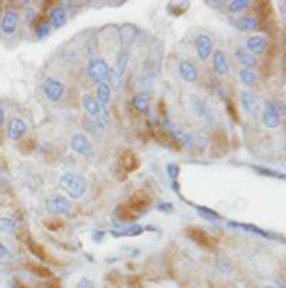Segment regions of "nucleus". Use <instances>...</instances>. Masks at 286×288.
Listing matches in <instances>:
<instances>
[{
	"label": "nucleus",
	"mask_w": 286,
	"mask_h": 288,
	"mask_svg": "<svg viewBox=\"0 0 286 288\" xmlns=\"http://www.w3.org/2000/svg\"><path fill=\"white\" fill-rule=\"evenodd\" d=\"M59 187L63 189L67 197L69 199H82L88 191V181H86L84 176H80V174H65L61 176V180H59Z\"/></svg>",
	"instance_id": "nucleus-1"
},
{
	"label": "nucleus",
	"mask_w": 286,
	"mask_h": 288,
	"mask_svg": "<svg viewBox=\"0 0 286 288\" xmlns=\"http://www.w3.org/2000/svg\"><path fill=\"white\" fill-rule=\"evenodd\" d=\"M109 71H111V67L105 59L101 58H93L88 61V67H86V73H88V79L92 80V82H107V77H109Z\"/></svg>",
	"instance_id": "nucleus-2"
},
{
	"label": "nucleus",
	"mask_w": 286,
	"mask_h": 288,
	"mask_svg": "<svg viewBox=\"0 0 286 288\" xmlns=\"http://www.w3.org/2000/svg\"><path fill=\"white\" fill-rule=\"evenodd\" d=\"M46 208L50 214H57V216H63V214H69L73 208V202L69 197L65 195H52L48 202H46Z\"/></svg>",
	"instance_id": "nucleus-3"
},
{
	"label": "nucleus",
	"mask_w": 286,
	"mask_h": 288,
	"mask_svg": "<svg viewBox=\"0 0 286 288\" xmlns=\"http://www.w3.org/2000/svg\"><path fill=\"white\" fill-rule=\"evenodd\" d=\"M261 123H264V126H267V128H271V130L280 126V111H279V107L275 105V101L265 100L264 113H261Z\"/></svg>",
	"instance_id": "nucleus-4"
},
{
	"label": "nucleus",
	"mask_w": 286,
	"mask_h": 288,
	"mask_svg": "<svg viewBox=\"0 0 286 288\" xmlns=\"http://www.w3.org/2000/svg\"><path fill=\"white\" fill-rule=\"evenodd\" d=\"M42 92L46 95V100L52 101V103H57V101L63 98L65 94V86L61 80L57 79H46L42 84Z\"/></svg>",
	"instance_id": "nucleus-5"
},
{
	"label": "nucleus",
	"mask_w": 286,
	"mask_h": 288,
	"mask_svg": "<svg viewBox=\"0 0 286 288\" xmlns=\"http://www.w3.org/2000/svg\"><path fill=\"white\" fill-rule=\"evenodd\" d=\"M195 48H197V56H199L200 61H206L210 56H212V52L216 50L214 48V38L206 33H202L195 38Z\"/></svg>",
	"instance_id": "nucleus-6"
},
{
	"label": "nucleus",
	"mask_w": 286,
	"mask_h": 288,
	"mask_svg": "<svg viewBox=\"0 0 286 288\" xmlns=\"http://www.w3.org/2000/svg\"><path fill=\"white\" fill-rule=\"evenodd\" d=\"M71 147L75 153H79L80 157H92L93 155V147L92 141L88 139V136L84 134H75L71 137Z\"/></svg>",
	"instance_id": "nucleus-7"
},
{
	"label": "nucleus",
	"mask_w": 286,
	"mask_h": 288,
	"mask_svg": "<svg viewBox=\"0 0 286 288\" xmlns=\"http://www.w3.org/2000/svg\"><path fill=\"white\" fill-rule=\"evenodd\" d=\"M239 100H241V107H243L248 115H256L257 109H259V100H257V95L254 94L252 90H244V92H241Z\"/></svg>",
	"instance_id": "nucleus-8"
},
{
	"label": "nucleus",
	"mask_w": 286,
	"mask_h": 288,
	"mask_svg": "<svg viewBox=\"0 0 286 288\" xmlns=\"http://www.w3.org/2000/svg\"><path fill=\"white\" fill-rule=\"evenodd\" d=\"M178 71H179L181 80H185L189 84L197 82V79H199V71H197V67H195L193 61H189V59H181V61H179Z\"/></svg>",
	"instance_id": "nucleus-9"
},
{
	"label": "nucleus",
	"mask_w": 286,
	"mask_h": 288,
	"mask_svg": "<svg viewBox=\"0 0 286 288\" xmlns=\"http://www.w3.org/2000/svg\"><path fill=\"white\" fill-rule=\"evenodd\" d=\"M25 134H27V123L19 116H14L8 124V137L14 141H19Z\"/></svg>",
	"instance_id": "nucleus-10"
},
{
	"label": "nucleus",
	"mask_w": 286,
	"mask_h": 288,
	"mask_svg": "<svg viewBox=\"0 0 286 288\" xmlns=\"http://www.w3.org/2000/svg\"><path fill=\"white\" fill-rule=\"evenodd\" d=\"M17 21H19V15L15 10H6L2 14V19H0V29L4 35H12L15 29H17Z\"/></svg>",
	"instance_id": "nucleus-11"
},
{
	"label": "nucleus",
	"mask_w": 286,
	"mask_h": 288,
	"mask_svg": "<svg viewBox=\"0 0 286 288\" xmlns=\"http://www.w3.org/2000/svg\"><path fill=\"white\" fill-rule=\"evenodd\" d=\"M82 107H84V111L88 113V116L90 118H100L101 115V105L98 103V100H96V95L93 94H88L86 92L84 95H82Z\"/></svg>",
	"instance_id": "nucleus-12"
},
{
	"label": "nucleus",
	"mask_w": 286,
	"mask_h": 288,
	"mask_svg": "<svg viewBox=\"0 0 286 288\" xmlns=\"http://www.w3.org/2000/svg\"><path fill=\"white\" fill-rule=\"evenodd\" d=\"M246 50L250 52L252 56H257V54H264L267 50V38L264 35H254L246 40Z\"/></svg>",
	"instance_id": "nucleus-13"
},
{
	"label": "nucleus",
	"mask_w": 286,
	"mask_h": 288,
	"mask_svg": "<svg viewBox=\"0 0 286 288\" xmlns=\"http://www.w3.org/2000/svg\"><path fill=\"white\" fill-rule=\"evenodd\" d=\"M235 58H236V61L241 65H244V69H252L254 65H257V58L256 56H252L250 52L246 50L244 46H239L235 50Z\"/></svg>",
	"instance_id": "nucleus-14"
},
{
	"label": "nucleus",
	"mask_w": 286,
	"mask_h": 288,
	"mask_svg": "<svg viewBox=\"0 0 286 288\" xmlns=\"http://www.w3.org/2000/svg\"><path fill=\"white\" fill-rule=\"evenodd\" d=\"M212 63H214V71L218 75H227L229 73V63H227V58H225V54L222 50H214L212 52Z\"/></svg>",
	"instance_id": "nucleus-15"
},
{
	"label": "nucleus",
	"mask_w": 286,
	"mask_h": 288,
	"mask_svg": "<svg viewBox=\"0 0 286 288\" xmlns=\"http://www.w3.org/2000/svg\"><path fill=\"white\" fill-rule=\"evenodd\" d=\"M65 23H67V12H65V8L61 6H54L50 10V25L52 27H63Z\"/></svg>",
	"instance_id": "nucleus-16"
},
{
	"label": "nucleus",
	"mask_w": 286,
	"mask_h": 288,
	"mask_svg": "<svg viewBox=\"0 0 286 288\" xmlns=\"http://www.w3.org/2000/svg\"><path fill=\"white\" fill-rule=\"evenodd\" d=\"M96 100L101 105V109H107L109 101H111V88L107 82H100L96 88Z\"/></svg>",
	"instance_id": "nucleus-17"
},
{
	"label": "nucleus",
	"mask_w": 286,
	"mask_h": 288,
	"mask_svg": "<svg viewBox=\"0 0 286 288\" xmlns=\"http://www.w3.org/2000/svg\"><path fill=\"white\" fill-rule=\"evenodd\" d=\"M235 25L236 29L241 31H256L259 27V21H257V17H254V15H243L241 19H236Z\"/></svg>",
	"instance_id": "nucleus-18"
},
{
	"label": "nucleus",
	"mask_w": 286,
	"mask_h": 288,
	"mask_svg": "<svg viewBox=\"0 0 286 288\" xmlns=\"http://www.w3.org/2000/svg\"><path fill=\"white\" fill-rule=\"evenodd\" d=\"M239 80L243 82L244 86H248V88H254L257 84V75L254 69H241L239 71Z\"/></svg>",
	"instance_id": "nucleus-19"
},
{
	"label": "nucleus",
	"mask_w": 286,
	"mask_h": 288,
	"mask_svg": "<svg viewBox=\"0 0 286 288\" xmlns=\"http://www.w3.org/2000/svg\"><path fill=\"white\" fill-rule=\"evenodd\" d=\"M132 105H134L137 111H141V113H147V111H149V98H147V94L134 95V100H132Z\"/></svg>",
	"instance_id": "nucleus-20"
},
{
	"label": "nucleus",
	"mask_w": 286,
	"mask_h": 288,
	"mask_svg": "<svg viewBox=\"0 0 286 288\" xmlns=\"http://www.w3.org/2000/svg\"><path fill=\"white\" fill-rule=\"evenodd\" d=\"M121 80H122V73L121 71H116V69H111V71H109V77H107L109 88L118 90V88H121Z\"/></svg>",
	"instance_id": "nucleus-21"
},
{
	"label": "nucleus",
	"mask_w": 286,
	"mask_h": 288,
	"mask_svg": "<svg viewBox=\"0 0 286 288\" xmlns=\"http://www.w3.org/2000/svg\"><path fill=\"white\" fill-rule=\"evenodd\" d=\"M195 210H197V212H199L204 220H210V222H218V220H222V216H220L218 212L206 208V206H195Z\"/></svg>",
	"instance_id": "nucleus-22"
},
{
	"label": "nucleus",
	"mask_w": 286,
	"mask_h": 288,
	"mask_svg": "<svg viewBox=\"0 0 286 288\" xmlns=\"http://www.w3.org/2000/svg\"><path fill=\"white\" fill-rule=\"evenodd\" d=\"M15 229H17V224L12 218H0V231L2 233H14Z\"/></svg>",
	"instance_id": "nucleus-23"
},
{
	"label": "nucleus",
	"mask_w": 286,
	"mask_h": 288,
	"mask_svg": "<svg viewBox=\"0 0 286 288\" xmlns=\"http://www.w3.org/2000/svg\"><path fill=\"white\" fill-rule=\"evenodd\" d=\"M191 105H193V109H195V113L199 116H206L208 115V111H206V105L202 103V101L197 98V95H191Z\"/></svg>",
	"instance_id": "nucleus-24"
},
{
	"label": "nucleus",
	"mask_w": 286,
	"mask_h": 288,
	"mask_svg": "<svg viewBox=\"0 0 286 288\" xmlns=\"http://www.w3.org/2000/svg\"><path fill=\"white\" fill-rule=\"evenodd\" d=\"M250 6V2L248 0H233V2H229V10L236 14V12H243V10H248Z\"/></svg>",
	"instance_id": "nucleus-25"
},
{
	"label": "nucleus",
	"mask_w": 286,
	"mask_h": 288,
	"mask_svg": "<svg viewBox=\"0 0 286 288\" xmlns=\"http://www.w3.org/2000/svg\"><path fill=\"white\" fill-rule=\"evenodd\" d=\"M252 170H256L257 174H261V176H271V178H282V174L279 172H273L269 168H261V166H252Z\"/></svg>",
	"instance_id": "nucleus-26"
},
{
	"label": "nucleus",
	"mask_w": 286,
	"mask_h": 288,
	"mask_svg": "<svg viewBox=\"0 0 286 288\" xmlns=\"http://www.w3.org/2000/svg\"><path fill=\"white\" fill-rule=\"evenodd\" d=\"M50 21H42V23H38V25H36V35L40 36V38H44V36L48 35V33H50Z\"/></svg>",
	"instance_id": "nucleus-27"
},
{
	"label": "nucleus",
	"mask_w": 286,
	"mask_h": 288,
	"mask_svg": "<svg viewBox=\"0 0 286 288\" xmlns=\"http://www.w3.org/2000/svg\"><path fill=\"white\" fill-rule=\"evenodd\" d=\"M166 172H168V176H170L172 180L176 181L178 180V176H179V166L178 164H168L166 166Z\"/></svg>",
	"instance_id": "nucleus-28"
},
{
	"label": "nucleus",
	"mask_w": 286,
	"mask_h": 288,
	"mask_svg": "<svg viewBox=\"0 0 286 288\" xmlns=\"http://www.w3.org/2000/svg\"><path fill=\"white\" fill-rule=\"evenodd\" d=\"M157 210L166 212V214H172L174 212V204L172 202H157Z\"/></svg>",
	"instance_id": "nucleus-29"
},
{
	"label": "nucleus",
	"mask_w": 286,
	"mask_h": 288,
	"mask_svg": "<svg viewBox=\"0 0 286 288\" xmlns=\"http://www.w3.org/2000/svg\"><path fill=\"white\" fill-rule=\"evenodd\" d=\"M77 288H93V282L84 277V279H80V281L77 282Z\"/></svg>",
	"instance_id": "nucleus-30"
},
{
	"label": "nucleus",
	"mask_w": 286,
	"mask_h": 288,
	"mask_svg": "<svg viewBox=\"0 0 286 288\" xmlns=\"http://www.w3.org/2000/svg\"><path fill=\"white\" fill-rule=\"evenodd\" d=\"M103 235H105V233H103V231H93L92 238H93V241H98V243H100L101 238H103Z\"/></svg>",
	"instance_id": "nucleus-31"
},
{
	"label": "nucleus",
	"mask_w": 286,
	"mask_h": 288,
	"mask_svg": "<svg viewBox=\"0 0 286 288\" xmlns=\"http://www.w3.org/2000/svg\"><path fill=\"white\" fill-rule=\"evenodd\" d=\"M6 256H8V248L0 243V258H6Z\"/></svg>",
	"instance_id": "nucleus-32"
},
{
	"label": "nucleus",
	"mask_w": 286,
	"mask_h": 288,
	"mask_svg": "<svg viewBox=\"0 0 286 288\" xmlns=\"http://www.w3.org/2000/svg\"><path fill=\"white\" fill-rule=\"evenodd\" d=\"M4 118H6V111H4V107L0 105V126L4 124Z\"/></svg>",
	"instance_id": "nucleus-33"
},
{
	"label": "nucleus",
	"mask_w": 286,
	"mask_h": 288,
	"mask_svg": "<svg viewBox=\"0 0 286 288\" xmlns=\"http://www.w3.org/2000/svg\"><path fill=\"white\" fill-rule=\"evenodd\" d=\"M264 288H277V286H273V284H265Z\"/></svg>",
	"instance_id": "nucleus-34"
}]
</instances>
